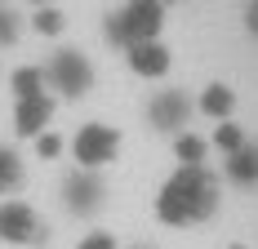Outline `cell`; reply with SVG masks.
<instances>
[{
	"mask_svg": "<svg viewBox=\"0 0 258 249\" xmlns=\"http://www.w3.org/2000/svg\"><path fill=\"white\" fill-rule=\"evenodd\" d=\"M236 67H258V0H0V227L53 196L98 227L129 151L169 143L174 98Z\"/></svg>",
	"mask_w": 258,
	"mask_h": 249,
	"instance_id": "1",
	"label": "cell"
}]
</instances>
